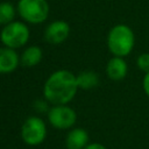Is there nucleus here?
Here are the masks:
<instances>
[{
    "label": "nucleus",
    "mask_w": 149,
    "mask_h": 149,
    "mask_svg": "<svg viewBox=\"0 0 149 149\" xmlns=\"http://www.w3.org/2000/svg\"><path fill=\"white\" fill-rule=\"evenodd\" d=\"M78 90L77 76L69 70H57L44 81L43 97L52 105H64L76 97Z\"/></svg>",
    "instance_id": "obj_1"
},
{
    "label": "nucleus",
    "mask_w": 149,
    "mask_h": 149,
    "mask_svg": "<svg viewBox=\"0 0 149 149\" xmlns=\"http://www.w3.org/2000/svg\"><path fill=\"white\" fill-rule=\"evenodd\" d=\"M135 45V35L130 27L120 23L111 28L107 35V48L113 56L126 57Z\"/></svg>",
    "instance_id": "obj_2"
},
{
    "label": "nucleus",
    "mask_w": 149,
    "mask_h": 149,
    "mask_svg": "<svg viewBox=\"0 0 149 149\" xmlns=\"http://www.w3.org/2000/svg\"><path fill=\"white\" fill-rule=\"evenodd\" d=\"M16 10L26 22L37 24L48 19L49 3L47 0H19Z\"/></svg>",
    "instance_id": "obj_3"
},
{
    "label": "nucleus",
    "mask_w": 149,
    "mask_h": 149,
    "mask_svg": "<svg viewBox=\"0 0 149 149\" xmlns=\"http://www.w3.org/2000/svg\"><path fill=\"white\" fill-rule=\"evenodd\" d=\"M30 37L29 28L26 23L20 21H12L3 26L0 33V41L5 47L17 49L23 47Z\"/></svg>",
    "instance_id": "obj_4"
},
{
    "label": "nucleus",
    "mask_w": 149,
    "mask_h": 149,
    "mask_svg": "<svg viewBox=\"0 0 149 149\" xmlns=\"http://www.w3.org/2000/svg\"><path fill=\"white\" fill-rule=\"evenodd\" d=\"M21 137L28 146L35 147L41 144L47 137L45 122L40 116H29L22 123Z\"/></svg>",
    "instance_id": "obj_5"
},
{
    "label": "nucleus",
    "mask_w": 149,
    "mask_h": 149,
    "mask_svg": "<svg viewBox=\"0 0 149 149\" xmlns=\"http://www.w3.org/2000/svg\"><path fill=\"white\" fill-rule=\"evenodd\" d=\"M49 123L56 129H70L77 121V113L73 108L64 105H54L48 111Z\"/></svg>",
    "instance_id": "obj_6"
},
{
    "label": "nucleus",
    "mask_w": 149,
    "mask_h": 149,
    "mask_svg": "<svg viewBox=\"0 0 149 149\" xmlns=\"http://www.w3.org/2000/svg\"><path fill=\"white\" fill-rule=\"evenodd\" d=\"M70 35V26L64 20H56L49 23L44 30V38L50 44H61Z\"/></svg>",
    "instance_id": "obj_7"
},
{
    "label": "nucleus",
    "mask_w": 149,
    "mask_h": 149,
    "mask_svg": "<svg viewBox=\"0 0 149 149\" xmlns=\"http://www.w3.org/2000/svg\"><path fill=\"white\" fill-rule=\"evenodd\" d=\"M19 63L21 62L15 49H12L5 45L0 48V73L1 74L14 72Z\"/></svg>",
    "instance_id": "obj_8"
},
{
    "label": "nucleus",
    "mask_w": 149,
    "mask_h": 149,
    "mask_svg": "<svg viewBox=\"0 0 149 149\" xmlns=\"http://www.w3.org/2000/svg\"><path fill=\"white\" fill-rule=\"evenodd\" d=\"M128 72V65L123 57L113 56L106 64V73L107 77L113 81L122 80Z\"/></svg>",
    "instance_id": "obj_9"
},
{
    "label": "nucleus",
    "mask_w": 149,
    "mask_h": 149,
    "mask_svg": "<svg viewBox=\"0 0 149 149\" xmlns=\"http://www.w3.org/2000/svg\"><path fill=\"white\" fill-rule=\"evenodd\" d=\"M87 144L88 133L83 128H72L65 137V146L68 149H84Z\"/></svg>",
    "instance_id": "obj_10"
},
{
    "label": "nucleus",
    "mask_w": 149,
    "mask_h": 149,
    "mask_svg": "<svg viewBox=\"0 0 149 149\" xmlns=\"http://www.w3.org/2000/svg\"><path fill=\"white\" fill-rule=\"evenodd\" d=\"M43 58V51L37 45H30L23 50L20 57V62L22 65L31 68L37 65Z\"/></svg>",
    "instance_id": "obj_11"
},
{
    "label": "nucleus",
    "mask_w": 149,
    "mask_h": 149,
    "mask_svg": "<svg viewBox=\"0 0 149 149\" xmlns=\"http://www.w3.org/2000/svg\"><path fill=\"white\" fill-rule=\"evenodd\" d=\"M77 84L78 87L81 90L94 88L99 84V76L94 71H83L77 76Z\"/></svg>",
    "instance_id": "obj_12"
},
{
    "label": "nucleus",
    "mask_w": 149,
    "mask_h": 149,
    "mask_svg": "<svg viewBox=\"0 0 149 149\" xmlns=\"http://www.w3.org/2000/svg\"><path fill=\"white\" fill-rule=\"evenodd\" d=\"M16 14V9L13 6V3L8 1L0 2V26H6L14 21Z\"/></svg>",
    "instance_id": "obj_13"
},
{
    "label": "nucleus",
    "mask_w": 149,
    "mask_h": 149,
    "mask_svg": "<svg viewBox=\"0 0 149 149\" xmlns=\"http://www.w3.org/2000/svg\"><path fill=\"white\" fill-rule=\"evenodd\" d=\"M136 64H137V68L142 72L144 73L149 72V54L148 52L141 54L136 59Z\"/></svg>",
    "instance_id": "obj_14"
},
{
    "label": "nucleus",
    "mask_w": 149,
    "mask_h": 149,
    "mask_svg": "<svg viewBox=\"0 0 149 149\" xmlns=\"http://www.w3.org/2000/svg\"><path fill=\"white\" fill-rule=\"evenodd\" d=\"M35 109L38 111V112H48V111H49L48 105H47L43 100H37V101H35Z\"/></svg>",
    "instance_id": "obj_15"
},
{
    "label": "nucleus",
    "mask_w": 149,
    "mask_h": 149,
    "mask_svg": "<svg viewBox=\"0 0 149 149\" xmlns=\"http://www.w3.org/2000/svg\"><path fill=\"white\" fill-rule=\"evenodd\" d=\"M143 90H144L146 94L149 97V72L144 73V78H143Z\"/></svg>",
    "instance_id": "obj_16"
},
{
    "label": "nucleus",
    "mask_w": 149,
    "mask_h": 149,
    "mask_svg": "<svg viewBox=\"0 0 149 149\" xmlns=\"http://www.w3.org/2000/svg\"><path fill=\"white\" fill-rule=\"evenodd\" d=\"M84 149H107L105 146H102L101 143L98 142H93V143H88Z\"/></svg>",
    "instance_id": "obj_17"
}]
</instances>
